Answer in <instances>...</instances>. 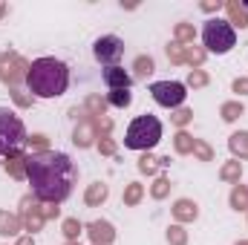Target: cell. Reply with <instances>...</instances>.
Listing matches in <instances>:
<instances>
[{"label": "cell", "instance_id": "6da1fadb", "mask_svg": "<svg viewBox=\"0 0 248 245\" xmlns=\"http://www.w3.org/2000/svg\"><path fill=\"white\" fill-rule=\"evenodd\" d=\"M26 176L32 184V193L41 202L61 205L72 196V190L78 184V168L66 153L44 150V153H35L26 159Z\"/></svg>", "mask_w": 248, "mask_h": 245}, {"label": "cell", "instance_id": "7a4b0ae2", "mask_svg": "<svg viewBox=\"0 0 248 245\" xmlns=\"http://www.w3.org/2000/svg\"><path fill=\"white\" fill-rule=\"evenodd\" d=\"M26 87L35 98H61L69 87V66L61 58H35L26 69Z\"/></svg>", "mask_w": 248, "mask_h": 245}, {"label": "cell", "instance_id": "3957f363", "mask_svg": "<svg viewBox=\"0 0 248 245\" xmlns=\"http://www.w3.org/2000/svg\"><path fill=\"white\" fill-rule=\"evenodd\" d=\"M159 141H162V122L150 113L133 119L124 133V147H130V150H150Z\"/></svg>", "mask_w": 248, "mask_h": 245}, {"label": "cell", "instance_id": "277c9868", "mask_svg": "<svg viewBox=\"0 0 248 245\" xmlns=\"http://www.w3.org/2000/svg\"><path fill=\"white\" fill-rule=\"evenodd\" d=\"M202 44L208 46V52L225 55V52H231V49L237 46V32H234V26H231L228 20L214 17V20H208V23L202 26Z\"/></svg>", "mask_w": 248, "mask_h": 245}, {"label": "cell", "instance_id": "5b68a950", "mask_svg": "<svg viewBox=\"0 0 248 245\" xmlns=\"http://www.w3.org/2000/svg\"><path fill=\"white\" fill-rule=\"evenodd\" d=\"M23 141H26V127L20 116L12 113L9 107H0V156L15 153Z\"/></svg>", "mask_w": 248, "mask_h": 245}, {"label": "cell", "instance_id": "8992f818", "mask_svg": "<svg viewBox=\"0 0 248 245\" xmlns=\"http://www.w3.org/2000/svg\"><path fill=\"white\" fill-rule=\"evenodd\" d=\"M150 95L159 107H179L182 101L187 98V87L182 81H156L150 84Z\"/></svg>", "mask_w": 248, "mask_h": 245}, {"label": "cell", "instance_id": "52a82bcc", "mask_svg": "<svg viewBox=\"0 0 248 245\" xmlns=\"http://www.w3.org/2000/svg\"><path fill=\"white\" fill-rule=\"evenodd\" d=\"M93 55H95V61L101 63L104 69L107 66H119V61L124 55V41L119 35H101L93 44Z\"/></svg>", "mask_w": 248, "mask_h": 245}, {"label": "cell", "instance_id": "ba28073f", "mask_svg": "<svg viewBox=\"0 0 248 245\" xmlns=\"http://www.w3.org/2000/svg\"><path fill=\"white\" fill-rule=\"evenodd\" d=\"M101 81H104L110 90H130V84H133V78L124 72L122 66H107V69H101Z\"/></svg>", "mask_w": 248, "mask_h": 245}, {"label": "cell", "instance_id": "9c48e42d", "mask_svg": "<svg viewBox=\"0 0 248 245\" xmlns=\"http://www.w3.org/2000/svg\"><path fill=\"white\" fill-rule=\"evenodd\" d=\"M130 101H133L130 90H110V104L113 107H130Z\"/></svg>", "mask_w": 248, "mask_h": 245}]
</instances>
